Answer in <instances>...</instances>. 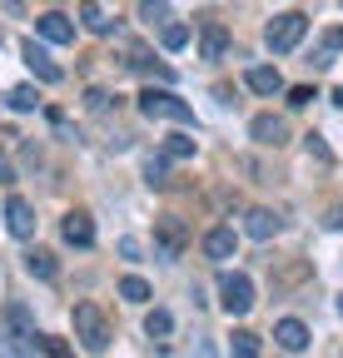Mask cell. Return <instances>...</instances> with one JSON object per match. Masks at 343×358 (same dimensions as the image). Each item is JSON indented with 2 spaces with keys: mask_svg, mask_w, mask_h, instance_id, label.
Masks as SVG:
<instances>
[{
  "mask_svg": "<svg viewBox=\"0 0 343 358\" xmlns=\"http://www.w3.org/2000/svg\"><path fill=\"white\" fill-rule=\"evenodd\" d=\"M20 55H25V65H30V70H35L40 80H45V85H55V80H60V65H55V60H50L45 50H40L35 40H25V45H20Z\"/></svg>",
  "mask_w": 343,
  "mask_h": 358,
  "instance_id": "cell-11",
  "label": "cell"
},
{
  "mask_svg": "<svg viewBox=\"0 0 343 358\" xmlns=\"http://www.w3.org/2000/svg\"><path fill=\"white\" fill-rule=\"evenodd\" d=\"M145 179H149V185H164V155H149L145 159Z\"/></svg>",
  "mask_w": 343,
  "mask_h": 358,
  "instance_id": "cell-24",
  "label": "cell"
},
{
  "mask_svg": "<svg viewBox=\"0 0 343 358\" xmlns=\"http://www.w3.org/2000/svg\"><path fill=\"white\" fill-rule=\"evenodd\" d=\"M234 353L254 358V353H259V334H249V329H239V334H234Z\"/></svg>",
  "mask_w": 343,
  "mask_h": 358,
  "instance_id": "cell-23",
  "label": "cell"
},
{
  "mask_svg": "<svg viewBox=\"0 0 343 358\" xmlns=\"http://www.w3.org/2000/svg\"><path fill=\"white\" fill-rule=\"evenodd\" d=\"M274 343H279L284 353H304V348H309V329L298 324V319H284V324L274 329Z\"/></svg>",
  "mask_w": 343,
  "mask_h": 358,
  "instance_id": "cell-12",
  "label": "cell"
},
{
  "mask_svg": "<svg viewBox=\"0 0 343 358\" xmlns=\"http://www.w3.org/2000/svg\"><path fill=\"white\" fill-rule=\"evenodd\" d=\"M338 313H343V294H338Z\"/></svg>",
  "mask_w": 343,
  "mask_h": 358,
  "instance_id": "cell-30",
  "label": "cell"
},
{
  "mask_svg": "<svg viewBox=\"0 0 343 358\" xmlns=\"http://www.w3.org/2000/svg\"><path fill=\"white\" fill-rule=\"evenodd\" d=\"M0 179H6V185L15 179V174H10V159H6V155H0Z\"/></svg>",
  "mask_w": 343,
  "mask_h": 358,
  "instance_id": "cell-28",
  "label": "cell"
},
{
  "mask_svg": "<svg viewBox=\"0 0 343 358\" xmlns=\"http://www.w3.org/2000/svg\"><path fill=\"white\" fill-rule=\"evenodd\" d=\"M80 20H85V30L110 35V15H105V6H100V0H85V6H80Z\"/></svg>",
  "mask_w": 343,
  "mask_h": 358,
  "instance_id": "cell-16",
  "label": "cell"
},
{
  "mask_svg": "<svg viewBox=\"0 0 343 358\" xmlns=\"http://www.w3.org/2000/svg\"><path fill=\"white\" fill-rule=\"evenodd\" d=\"M25 268H30L35 279H55V254L50 249H30L25 254Z\"/></svg>",
  "mask_w": 343,
  "mask_h": 358,
  "instance_id": "cell-17",
  "label": "cell"
},
{
  "mask_svg": "<svg viewBox=\"0 0 343 358\" xmlns=\"http://www.w3.org/2000/svg\"><path fill=\"white\" fill-rule=\"evenodd\" d=\"M35 105H40V95H35L30 85H15L10 90V110H35Z\"/></svg>",
  "mask_w": 343,
  "mask_h": 358,
  "instance_id": "cell-21",
  "label": "cell"
},
{
  "mask_svg": "<svg viewBox=\"0 0 343 358\" xmlns=\"http://www.w3.org/2000/svg\"><path fill=\"white\" fill-rule=\"evenodd\" d=\"M224 50H229V30H224L219 20H204V30H199V55H204V60H224Z\"/></svg>",
  "mask_w": 343,
  "mask_h": 358,
  "instance_id": "cell-7",
  "label": "cell"
},
{
  "mask_svg": "<svg viewBox=\"0 0 343 358\" xmlns=\"http://www.w3.org/2000/svg\"><path fill=\"white\" fill-rule=\"evenodd\" d=\"M249 134H254V140H259V145H289V124L279 120V115H259V120H254L249 124Z\"/></svg>",
  "mask_w": 343,
  "mask_h": 358,
  "instance_id": "cell-9",
  "label": "cell"
},
{
  "mask_svg": "<svg viewBox=\"0 0 343 358\" xmlns=\"http://www.w3.org/2000/svg\"><path fill=\"white\" fill-rule=\"evenodd\" d=\"M323 50H333V55H338V50H343V30H338V25H333V30H328V35H323Z\"/></svg>",
  "mask_w": 343,
  "mask_h": 358,
  "instance_id": "cell-27",
  "label": "cell"
},
{
  "mask_svg": "<svg viewBox=\"0 0 343 358\" xmlns=\"http://www.w3.org/2000/svg\"><path fill=\"white\" fill-rule=\"evenodd\" d=\"M338 224H343V209H338Z\"/></svg>",
  "mask_w": 343,
  "mask_h": 358,
  "instance_id": "cell-31",
  "label": "cell"
},
{
  "mask_svg": "<svg viewBox=\"0 0 343 358\" xmlns=\"http://www.w3.org/2000/svg\"><path fill=\"white\" fill-rule=\"evenodd\" d=\"M279 224H284V219H279V214H269V209H249L244 234H249V239H274V234H279Z\"/></svg>",
  "mask_w": 343,
  "mask_h": 358,
  "instance_id": "cell-13",
  "label": "cell"
},
{
  "mask_svg": "<svg viewBox=\"0 0 343 358\" xmlns=\"http://www.w3.org/2000/svg\"><path fill=\"white\" fill-rule=\"evenodd\" d=\"M35 30L45 35L50 45H70V40H75V25H70V15H60V10H50V15H40V20H35Z\"/></svg>",
  "mask_w": 343,
  "mask_h": 358,
  "instance_id": "cell-10",
  "label": "cell"
},
{
  "mask_svg": "<svg viewBox=\"0 0 343 358\" xmlns=\"http://www.w3.org/2000/svg\"><path fill=\"white\" fill-rule=\"evenodd\" d=\"M140 110H145L149 120H169V124H189V120H194V110H189L180 95H169V90H145V95H140Z\"/></svg>",
  "mask_w": 343,
  "mask_h": 358,
  "instance_id": "cell-3",
  "label": "cell"
},
{
  "mask_svg": "<svg viewBox=\"0 0 343 358\" xmlns=\"http://www.w3.org/2000/svg\"><path fill=\"white\" fill-rule=\"evenodd\" d=\"M6 224H10V234H15V239H30V234H35V209H30V199L15 194V199L6 204Z\"/></svg>",
  "mask_w": 343,
  "mask_h": 358,
  "instance_id": "cell-8",
  "label": "cell"
},
{
  "mask_svg": "<svg viewBox=\"0 0 343 358\" xmlns=\"http://www.w3.org/2000/svg\"><path fill=\"white\" fill-rule=\"evenodd\" d=\"M219 303H224V313H249L254 308V284L244 274H224L219 279Z\"/></svg>",
  "mask_w": 343,
  "mask_h": 358,
  "instance_id": "cell-4",
  "label": "cell"
},
{
  "mask_svg": "<svg viewBox=\"0 0 343 358\" xmlns=\"http://www.w3.org/2000/svg\"><path fill=\"white\" fill-rule=\"evenodd\" d=\"M75 338H80L85 353H105L110 348V324H105L100 303H75Z\"/></svg>",
  "mask_w": 343,
  "mask_h": 358,
  "instance_id": "cell-1",
  "label": "cell"
},
{
  "mask_svg": "<svg viewBox=\"0 0 343 358\" xmlns=\"http://www.w3.org/2000/svg\"><path fill=\"white\" fill-rule=\"evenodd\" d=\"M159 45H164V50H184V45H189V30H184V25H175V20H169V25L159 30Z\"/></svg>",
  "mask_w": 343,
  "mask_h": 358,
  "instance_id": "cell-18",
  "label": "cell"
},
{
  "mask_svg": "<svg viewBox=\"0 0 343 358\" xmlns=\"http://www.w3.org/2000/svg\"><path fill=\"white\" fill-rule=\"evenodd\" d=\"M164 155H169V159H189V155H194V140H189V134H175V140L164 145Z\"/></svg>",
  "mask_w": 343,
  "mask_h": 358,
  "instance_id": "cell-22",
  "label": "cell"
},
{
  "mask_svg": "<svg viewBox=\"0 0 343 358\" xmlns=\"http://www.w3.org/2000/svg\"><path fill=\"white\" fill-rule=\"evenodd\" d=\"M309 100H314V90H309V85H293V90H289V105H293V110H298V105H309Z\"/></svg>",
  "mask_w": 343,
  "mask_h": 358,
  "instance_id": "cell-25",
  "label": "cell"
},
{
  "mask_svg": "<svg viewBox=\"0 0 343 358\" xmlns=\"http://www.w3.org/2000/svg\"><path fill=\"white\" fill-rule=\"evenodd\" d=\"M204 254L209 259H229L234 254V229H209L204 234Z\"/></svg>",
  "mask_w": 343,
  "mask_h": 358,
  "instance_id": "cell-15",
  "label": "cell"
},
{
  "mask_svg": "<svg viewBox=\"0 0 343 358\" xmlns=\"http://www.w3.org/2000/svg\"><path fill=\"white\" fill-rule=\"evenodd\" d=\"M60 234H65V244H75V249H90V244H95V219L85 214V209H70L65 224H60Z\"/></svg>",
  "mask_w": 343,
  "mask_h": 358,
  "instance_id": "cell-5",
  "label": "cell"
},
{
  "mask_svg": "<svg viewBox=\"0 0 343 358\" xmlns=\"http://www.w3.org/2000/svg\"><path fill=\"white\" fill-rule=\"evenodd\" d=\"M119 299L145 303V299H149V284H145V279H135V274H130V279H119Z\"/></svg>",
  "mask_w": 343,
  "mask_h": 358,
  "instance_id": "cell-20",
  "label": "cell"
},
{
  "mask_svg": "<svg viewBox=\"0 0 343 358\" xmlns=\"http://www.w3.org/2000/svg\"><path fill=\"white\" fill-rule=\"evenodd\" d=\"M304 30H309V15H304V10H284V15H274V20H269L264 45L284 55V50H293V45L304 40Z\"/></svg>",
  "mask_w": 343,
  "mask_h": 358,
  "instance_id": "cell-2",
  "label": "cell"
},
{
  "mask_svg": "<svg viewBox=\"0 0 343 358\" xmlns=\"http://www.w3.org/2000/svg\"><path fill=\"white\" fill-rule=\"evenodd\" d=\"M189 244V229L180 219H159V259H180Z\"/></svg>",
  "mask_w": 343,
  "mask_h": 358,
  "instance_id": "cell-6",
  "label": "cell"
},
{
  "mask_svg": "<svg viewBox=\"0 0 343 358\" xmlns=\"http://www.w3.org/2000/svg\"><path fill=\"white\" fill-rule=\"evenodd\" d=\"M244 80H249V90H254V95H279V90H284L279 70H269V65H254Z\"/></svg>",
  "mask_w": 343,
  "mask_h": 358,
  "instance_id": "cell-14",
  "label": "cell"
},
{
  "mask_svg": "<svg viewBox=\"0 0 343 358\" xmlns=\"http://www.w3.org/2000/svg\"><path fill=\"white\" fill-rule=\"evenodd\" d=\"M169 329H175V319H169L164 308H154L149 319H145V334H149V338H169Z\"/></svg>",
  "mask_w": 343,
  "mask_h": 358,
  "instance_id": "cell-19",
  "label": "cell"
},
{
  "mask_svg": "<svg viewBox=\"0 0 343 358\" xmlns=\"http://www.w3.org/2000/svg\"><path fill=\"white\" fill-rule=\"evenodd\" d=\"M40 348H45L50 358H65V353H70V343H65V338H40Z\"/></svg>",
  "mask_w": 343,
  "mask_h": 358,
  "instance_id": "cell-26",
  "label": "cell"
},
{
  "mask_svg": "<svg viewBox=\"0 0 343 358\" xmlns=\"http://www.w3.org/2000/svg\"><path fill=\"white\" fill-rule=\"evenodd\" d=\"M333 100H338V110H343V90H338V95H333Z\"/></svg>",
  "mask_w": 343,
  "mask_h": 358,
  "instance_id": "cell-29",
  "label": "cell"
}]
</instances>
